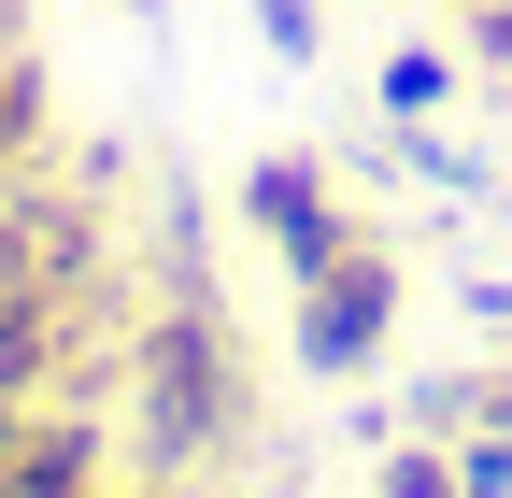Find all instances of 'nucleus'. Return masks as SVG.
<instances>
[{
  "mask_svg": "<svg viewBox=\"0 0 512 498\" xmlns=\"http://www.w3.org/2000/svg\"><path fill=\"white\" fill-rule=\"evenodd\" d=\"M114 442H128V470H143V484L256 456V356H242V328H228L214 285H157L143 314H128V356H114Z\"/></svg>",
  "mask_w": 512,
  "mask_h": 498,
  "instance_id": "obj_1",
  "label": "nucleus"
},
{
  "mask_svg": "<svg viewBox=\"0 0 512 498\" xmlns=\"http://www.w3.org/2000/svg\"><path fill=\"white\" fill-rule=\"evenodd\" d=\"M242 228H256V242H271V257H285V285H313V271H342L356 242H370V228L342 214V185L313 171V157H256V171H242Z\"/></svg>",
  "mask_w": 512,
  "mask_h": 498,
  "instance_id": "obj_2",
  "label": "nucleus"
},
{
  "mask_svg": "<svg viewBox=\"0 0 512 498\" xmlns=\"http://www.w3.org/2000/svg\"><path fill=\"white\" fill-rule=\"evenodd\" d=\"M384 328H399V257H384V242H356L342 271L299 285V370H328V385H356L384 356Z\"/></svg>",
  "mask_w": 512,
  "mask_h": 498,
  "instance_id": "obj_3",
  "label": "nucleus"
},
{
  "mask_svg": "<svg viewBox=\"0 0 512 498\" xmlns=\"http://www.w3.org/2000/svg\"><path fill=\"white\" fill-rule=\"evenodd\" d=\"M114 427H100V399H29V427H15V456H0V498H114Z\"/></svg>",
  "mask_w": 512,
  "mask_h": 498,
  "instance_id": "obj_4",
  "label": "nucleus"
},
{
  "mask_svg": "<svg viewBox=\"0 0 512 498\" xmlns=\"http://www.w3.org/2000/svg\"><path fill=\"white\" fill-rule=\"evenodd\" d=\"M456 86H470V57L456 43H399V57H384V129H441V114H456Z\"/></svg>",
  "mask_w": 512,
  "mask_h": 498,
  "instance_id": "obj_5",
  "label": "nucleus"
},
{
  "mask_svg": "<svg viewBox=\"0 0 512 498\" xmlns=\"http://www.w3.org/2000/svg\"><path fill=\"white\" fill-rule=\"evenodd\" d=\"M43 157V72H29V43H0V171H29Z\"/></svg>",
  "mask_w": 512,
  "mask_h": 498,
  "instance_id": "obj_6",
  "label": "nucleus"
},
{
  "mask_svg": "<svg viewBox=\"0 0 512 498\" xmlns=\"http://www.w3.org/2000/svg\"><path fill=\"white\" fill-rule=\"evenodd\" d=\"M370 498H470V484H456V442H413V427H399L384 470H370Z\"/></svg>",
  "mask_w": 512,
  "mask_h": 498,
  "instance_id": "obj_7",
  "label": "nucleus"
},
{
  "mask_svg": "<svg viewBox=\"0 0 512 498\" xmlns=\"http://www.w3.org/2000/svg\"><path fill=\"white\" fill-rule=\"evenodd\" d=\"M256 43H271L285 72H313V57H328V15H313V0H256Z\"/></svg>",
  "mask_w": 512,
  "mask_h": 498,
  "instance_id": "obj_8",
  "label": "nucleus"
},
{
  "mask_svg": "<svg viewBox=\"0 0 512 498\" xmlns=\"http://www.w3.org/2000/svg\"><path fill=\"white\" fill-rule=\"evenodd\" d=\"M456 484L470 498H512V427H456Z\"/></svg>",
  "mask_w": 512,
  "mask_h": 498,
  "instance_id": "obj_9",
  "label": "nucleus"
},
{
  "mask_svg": "<svg viewBox=\"0 0 512 498\" xmlns=\"http://www.w3.org/2000/svg\"><path fill=\"white\" fill-rule=\"evenodd\" d=\"M456 15H470V43H456L470 72H512V0H456Z\"/></svg>",
  "mask_w": 512,
  "mask_h": 498,
  "instance_id": "obj_10",
  "label": "nucleus"
},
{
  "mask_svg": "<svg viewBox=\"0 0 512 498\" xmlns=\"http://www.w3.org/2000/svg\"><path fill=\"white\" fill-rule=\"evenodd\" d=\"M470 314H484V328H498V342H512V285H470Z\"/></svg>",
  "mask_w": 512,
  "mask_h": 498,
  "instance_id": "obj_11",
  "label": "nucleus"
},
{
  "mask_svg": "<svg viewBox=\"0 0 512 498\" xmlns=\"http://www.w3.org/2000/svg\"><path fill=\"white\" fill-rule=\"evenodd\" d=\"M128 498H214V470H171V484H128Z\"/></svg>",
  "mask_w": 512,
  "mask_h": 498,
  "instance_id": "obj_12",
  "label": "nucleus"
},
{
  "mask_svg": "<svg viewBox=\"0 0 512 498\" xmlns=\"http://www.w3.org/2000/svg\"><path fill=\"white\" fill-rule=\"evenodd\" d=\"M470 427H512V370H484V413H470Z\"/></svg>",
  "mask_w": 512,
  "mask_h": 498,
  "instance_id": "obj_13",
  "label": "nucleus"
},
{
  "mask_svg": "<svg viewBox=\"0 0 512 498\" xmlns=\"http://www.w3.org/2000/svg\"><path fill=\"white\" fill-rule=\"evenodd\" d=\"M15 427H29V399H0V456H15Z\"/></svg>",
  "mask_w": 512,
  "mask_h": 498,
  "instance_id": "obj_14",
  "label": "nucleus"
},
{
  "mask_svg": "<svg viewBox=\"0 0 512 498\" xmlns=\"http://www.w3.org/2000/svg\"><path fill=\"white\" fill-rule=\"evenodd\" d=\"M0 43H15V15H0Z\"/></svg>",
  "mask_w": 512,
  "mask_h": 498,
  "instance_id": "obj_15",
  "label": "nucleus"
}]
</instances>
